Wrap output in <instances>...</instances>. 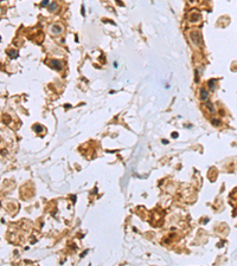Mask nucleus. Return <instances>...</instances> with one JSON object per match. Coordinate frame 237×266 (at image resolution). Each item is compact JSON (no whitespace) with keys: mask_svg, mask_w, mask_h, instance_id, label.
<instances>
[{"mask_svg":"<svg viewBox=\"0 0 237 266\" xmlns=\"http://www.w3.org/2000/svg\"><path fill=\"white\" fill-rule=\"evenodd\" d=\"M50 65H51L52 69H55V70H61V69L63 68V63L61 60H56V59H53V60L50 61Z\"/></svg>","mask_w":237,"mask_h":266,"instance_id":"obj_3","label":"nucleus"},{"mask_svg":"<svg viewBox=\"0 0 237 266\" xmlns=\"http://www.w3.org/2000/svg\"><path fill=\"white\" fill-rule=\"evenodd\" d=\"M0 13H1V11H0Z\"/></svg>","mask_w":237,"mask_h":266,"instance_id":"obj_9","label":"nucleus"},{"mask_svg":"<svg viewBox=\"0 0 237 266\" xmlns=\"http://www.w3.org/2000/svg\"><path fill=\"white\" fill-rule=\"evenodd\" d=\"M200 93H202V95H200V98H202V99H206V98H207V91H206V90L202 89V90H200Z\"/></svg>","mask_w":237,"mask_h":266,"instance_id":"obj_6","label":"nucleus"},{"mask_svg":"<svg viewBox=\"0 0 237 266\" xmlns=\"http://www.w3.org/2000/svg\"><path fill=\"white\" fill-rule=\"evenodd\" d=\"M190 38H191V40H192V43L194 45H200L202 44V36H200V32L199 31H191L190 32Z\"/></svg>","mask_w":237,"mask_h":266,"instance_id":"obj_1","label":"nucleus"},{"mask_svg":"<svg viewBox=\"0 0 237 266\" xmlns=\"http://www.w3.org/2000/svg\"><path fill=\"white\" fill-rule=\"evenodd\" d=\"M33 129L36 130L37 133H39V131H41V130H43V128H41L40 126H38V124H37V126H34V127H33Z\"/></svg>","mask_w":237,"mask_h":266,"instance_id":"obj_7","label":"nucleus"},{"mask_svg":"<svg viewBox=\"0 0 237 266\" xmlns=\"http://www.w3.org/2000/svg\"><path fill=\"white\" fill-rule=\"evenodd\" d=\"M49 4V0H44V1H41V6L44 7V6H46Z\"/></svg>","mask_w":237,"mask_h":266,"instance_id":"obj_8","label":"nucleus"},{"mask_svg":"<svg viewBox=\"0 0 237 266\" xmlns=\"http://www.w3.org/2000/svg\"><path fill=\"white\" fill-rule=\"evenodd\" d=\"M7 55L10 56L11 58H17L18 52H17V51H14V50H8V51H7Z\"/></svg>","mask_w":237,"mask_h":266,"instance_id":"obj_4","label":"nucleus"},{"mask_svg":"<svg viewBox=\"0 0 237 266\" xmlns=\"http://www.w3.org/2000/svg\"><path fill=\"white\" fill-rule=\"evenodd\" d=\"M62 31H63V27L59 24H53L50 27V32L52 34H59V33H62Z\"/></svg>","mask_w":237,"mask_h":266,"instance_id":"obj_2","label":"nucleus"},{"mask_svg":"<svg viewBox=\"0 0 237 266\" xmlns=\"http://www.w3.org/2000/svg\"><path fill=\"white\" fill-rule=\"evenodd\" d=\"M57 7H58L57 3H56V1H52V4L50 5V7H49V8H50V11H51V12H55V11L57 10Z\"/></svg>","mask_w":237,"mask_h":266,"instance_id":"obj_5","label":"nucleus"}]
</instances>
